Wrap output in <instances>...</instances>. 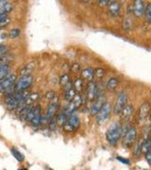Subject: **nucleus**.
<instances>
[{
	"label": "nucleus",
	"mask_w": 151,
	"mask_h": 170,
	"mask_svg": "<svg viewBox=\"0 0 151 170\" xmlns=\"http://www.w3.org/2000/svg\"><path fill=\"white\" fill-rule=\"evenodd\" d=\"M57 125H58V123H57V117L54 116L51 120H49V128L50 130H54L55 128L57 127Z\"/></svg>",
	"instance_id": "obj_34"
},
{
	"label": "nucleus",
	"mask_w": 151,
	"mask_h": 170,
	"mask_svg": "<svg viewBox=\"0 0 151 170\" xmlns=\"http://www.w3.org/2000/svg\"><path fill=\"white\" fill-rule=\"evenodd\" d=\"M7 51H8V47L0 45V59H1L2 57L5 56V54H6Z\"/></svg>",
	"instance_id": "obj_36"
},
{
	"label": "nucleus",
	"mask_w": 151,
	"mask_h": 170,
	"mask_svg": "<svg viewBox=\"0 0 151 170\" xmlns=\"http://www.w3.org/2000/svg\"><path fill=\"white\" fill-rule=\"evenodd\" d=\"M143 142V139H139V140L137 141V143H136V146H135V151H134V155H135V156H139L140 153L142 152Z\"/></svg>",
	"instance_id": "obj_28"
},
{
	"label": "nucleus",
	"mask_w": 151,
	"mask_h": 170,
	"mask_svg": "<svg viewBox=\"0 0 151 170\" xmlns=\"http://www.w3.org/2000/svg\"><path fill=\"white\" fill-rule=\"evenodd\" d=\"M30 123H31V125H32L33 127H39V126L42 123V115L41 110L36 112L35 116L33 117L32 121H31Z\"/></svg>",
	"instance_id": "obj_18"
},
{
	"label": "nucleus",
	"mask_w": 151,
	"mask_h": 170,
	"mask_svg": "<svg viewBox=\"0 0 151 170\" xmlns=\"http://www.w3.org/2000/svg\"><path fill=\"white\" fill-rule=\"evenodd\" d=\"M67 120H68V115L65 112H61L60 115L57 116V123H58L59 126H64L67 123Z\"/></svg>",
	"instance_id": "obj_17"
},
{
	"label": "nucleus",
	"mask_w": 151,
	"mask_h": 170,
	"mask_svg": "<svg viewBox=\"0 0 151 170\" xmlns=\"http://www.w3.org/2000/svg\"><path fill=\"white\" fill-rule=\"evenodd\" d=\"M59 107V103H58V97H55L53 100L50 101L49 105H48V108H47V112H46V121H49V120H51L54 116H55V113L58 110Z\"/></svg>",
	"instance_id": "obj_8"
},
{
	"label": "nucleus",
	"mask_w": 151,
	"mask_h": 170,
	"mask_svg": "<svg viewBox=\"0 0 151 170\" xmlns=\"http://www.w3.org/2000/svg\"><path fill=\"white\" fill-rule=\"evenodd\" d=\"M106 103V98L103 95H99L96 98V101L93 103V105L92 106V108L90 110V113L92 115H96L98 112L100 111L104 104Z\"/></svg>",
	"instance_id": "obj_9"
},
{
	"label": "nucleus",
	"mask_w": 151,
	"mask_h": 170,
	"mask_svg": "<svg viewBox=\"0 0 151 170\" xmlns=\"http://www.w3.org/2000/svg\"><path fill=\"white\" fill-rule=\"evenodd\" d=\"M83 80L81 79H77L73 81V88L75 89V91L77 92V93H80V92L82 91L83 89Z\"/></svg>",
	"instance_id": "obj_21"
},
{
	"label": "nucleus",
	"mask_w": 151,
	"mask_h": 170,
	"mask_svg": "<svg viewBox=\"0 0 151 170\" xmlns=\"http://www.w3.org/2000/svg\"><path fill=\"white\" fill-rule=\"evenodd\" d=\"M77 94V93L75 91V89L73 87L70 89H67V90H64V98H65L68 102H71L74 99V97Z\"/></svg>",
	"instance_id": "obj_16"
},
{
	"label": "nucleus",
	"mask_w": 151,
	"mask_h": 170,
	"mask_svg": "<svg viewBox=\"0 0 151 170\" xmlns=\"http://www.w3.org/2000/svg\"><path fill=\"white\" fill-rule=\"evenodd\" d=\"M118 84H119V81L116 77H112V79H110L109 81H108V83H107V89L109 91H113L117 88Z\"/></svg>",
	"instance_id": "obj_20"
},
{
	"label": "nucleus",
	"mask_w": 151,
	"mask_h": 170,
	"mask_svg": "<svg viewBox=\"0 0 151 170\" xmlns=\"http://www.w3.org/2000/svg\"><path fill=\"white\" fill-rule=\"evenodd\" d=\"M150 148H151V140L150 139L143 140V146H142V152H143L146 154L150 150Z\"/></svg>",
	"instance_id": "obj_26"
},
{
	"label": "nucleus",
	"mask_w": 151,
	"mask_h": 170,
	"mask_svg": "<svg viewBox=\"0 0 151 170\" xmlns=\"http://www.w3.org/2000/svg\"><path fill=\"white\" fill-rule=\"evenodd\" d=\"M98 3H99L100 6L105 7V6H109L111 2L110 1H107V0H100V1H98Z\"/></svg>",
	"instance_id": "obj_41"
},
{
	"label": "nucleus",
	"mask_w": 151,
	"mask_h": 170,
	"mask_svg": "<svg viewBox=\"0 0 151 170\" xmlns=\"http://www.w3.org/2000/svg\"><path fill=\"white\" fill-rule=\"evenodd\" d=\"M136 135H137V130H136V128L131 127L124 135V140H123L124 145L127 147L131 146L136 139Z\"/></svg>",
	"instance_id": "obj_7"
},
{
	"label": "nucleus",
	"mask_w": 151,
	"mask_h": 170,
	"mask_svg": "<svg viewBox=\"0 0 151 170\" xmlns=\"http://www.w3.org/2000/svg\"><path fill=\"white\" fill-rule=\"evenodd\" d=\"M127 96L126 95V93L122 92L117 96L115 106H114V112H115L116 115H121L124 108L127 104Z\"/></svg>",
	"instance_id": "obj_5"
},
{
	"label": "nucleus",
	"mask_w": 151,
	"mask_h": 170,
	"mask_svg": "<svg viewBox=\"0 0 151 170\" xmlns=\"http://www.w3.org/2000/svg\"><path fill=\"white\" fill-rule=\"evenodd\" d=\"M146 161H147L148 164L151 165V148L146 153Z\"/></svg>",
	"instance_id": "obj_39"
},
{
	"label": "nucleus",
	"mask_w": 151,
	"mask_h": 170,
	"mask_svg": "<svg viewBox=\"0 0 151 170\" xmlns=\"http://www.w3.org/2000/svg\"><path fill=\"white\" fill-rule=\"evenodd\" d=\"M9 74H10V66L9 65L0 66V81L3 80Z\"/></svg>",
	"instance_id": "obj_22"
},
{
	"label": "nucleus",
	"mask_w": 151,
	"mask_h": 170,
	"mask_svg": "<svg viewBox=\"0 0 151 170\" xmlns=\"http://www.w3.org/2000/svg\"><path fill=\"white\" fill-rule=\"evenodd\" d=\"M133 112V107L131 104H127V106L124 108L123 112H122V116H123L125 119H127L131 117V115H132Z\"/></svg>",
	"instance_id": "obj_19"
},
{
	"label": "nucleus",
	"mask_w": 151,
	"mask_h": 170,
	"mask_svg": "<svg viewBox=\"0 0 151 170\" xmlns=\"http://www.w3.org/2000/svg\"><path fill=\"white\" fill-rule=\"evenodd\" d=\"M15 81L16 75L10 73L3 80L0 81V92L8 95L15 93Z\"/></svg>",
	"instance_id": "obj_2"
},
{
	"label": "nucleus",
	"mask_w": 151,
	"mask_h": 170,
	"mask_svg": "<svg viewBox=\"0 0 151 170\" xmlns=\"http://www.w3.org/2000/svg\"><path fill=\"white\" fill-rule=\"evenodd\" d=\"M98 89H97V85L95 82H89L88 86H87V90H86V98H87L88 101H93L95 99L97 98L98 95Z\"/></svg>",
	"instance_id": "obj_6"
},
{
	"label": "nucleus",
	"mask_w": 151,
	"mask_h": 170,
	"mask_svg": "<svg viewBox=\"0 0 151 170\" xmlns=\"http://www.w3.org/2000/svg\"><path fill=\"white\" fill-rule=\"evenodd\" d=\"M71 103L75 106V108H76V109H78V108L80 107L81 104H82V97H81V96H80V93H77V94L75 96L74 99L71 101Z\"/></svg>",
	"instance_id": "obj_23"
},
{
	"label": "nucleus",
	"mask_w": 151,
	"mask_h": 170,
	"mask_svg": "<svg viewBox=\"0 0 151 170\" xmlns=\"http://www.w3.org/2000/svg\"><path fill=\"white\" fill-rule=\"evenodd\" d=\"M131 26H132V22H131V18H126L124 20V24H123V27L126 30H128L131 28Z\"/></svg>",
	"instance_id": "obj_33"
},
{
	"label": "nucleus",
	"mask_w": 151,
	"mask_h": 170,
	"mask_svg": "<svg viewBox=\"0 0 151 170\" xmlns=\"http://www.w3.org/2000/svg\"><path fill=\"white\" fill-rule=\"evenodd\" d=\"M33 83L32 76H23L15 83V92H24Z\"/></svg>",
	"instance_id": "obj_4"
},
{
	"label": "nucleus",
	"mask_w": 151,
	"mask_h": 170,
	"mask_svg": "<svg viewBox=\"0 0 151 170\" xmlns=\"http://www.w3.org/2000/svg\"><path fill=\"white\" fill-rule=\"evenodd\" d=\"M81 76L84 80L91 82L93 79V77H95V70L93 68H86L81 72Z\"/></svg>",
	"instance_id": "obj_15"
},
{
	"label": "nucleus",
	"mask_w": 151,
	"mask_h": 170,
	"mask_svg": "<svg viewBox=\"0 0 151 170\" xmlns=\"http://www.w3.org/2000/svg\"><path fill=\"white\" fill-rule=\"evenodd\" d=\"M146 8H145V3L141 0H137V1H135L132 5V11L134 13L135 16L137 17H141L143 15V13H145Z\"/></svg>",
	"instance_id": "obj_10"
},
{
	"label": "nucleus",
	"mask_w": 151,
	"mask_h": 170,
	"mask_svg": "<svg viewBox=\"0 0 151 170\" xmlns=\"http://www.w3.org/2000/svg\"><path fill=\"white\" fill-rule=\"evenodd\" d=\"M112 113V105L109 102H106L103 107L100 109L96 115V121L98 124H104L108 121Z\"/></svg>",
	"instance_id": "obj_3"
},
{
	"label": "nucleus",
	"mask_w": 151,
	"mask_h": 170,
	"mask_svg": "<svg viewBox=\"0 0 151 170\" xmlns=\"http://www.w3.org/2000/svg\"><path fill=\"white\" fill-rule=\"evenodd\" d=\"M12 10V5L9 2H7L5 5H3L2 7H0V13L1 14H7L8 12H10Z\"/></svg>",
	"instance_id": "obj_25"
},
{
	"label": "nucleus",
	"mask_w": 151,
	"mask_h": 170,
	"mask_svg": "<svg viewBox=\"0 0 151 170\" xmlns=\"http://www.w3.org/2000/svg\"><path fill=\"white\" fill-rule=\"evenodd\" d=\"M69 126H71L72 128H73V130H77L78 127H80V117H78L77 115H76V112L74 113H72L71 115L68 116V120H67V123Z\"/></svg>",
	"instance_id": "obj_11"
},
{
	"label": "nucleus",
	"mask_w": 151,
	"mask_h": 170,
	"mask_svg": "<svg viewBox=\"0 0 151 170\" xmlns=\"http://www.w3.org/2000/svg\"><path fill=\"white\" fill-rule=\"evenodd\" d=\"M20 33H21V31L19 28H12L9 33V36H10V38L14 39V38H17L20 35Z\"/></svg>",
	"instance_id": "obj_30"
},
{
	"label": "nucleus",
	"mask_w": 151,
	"mask_h": 170,
	"mask_svg": "<svg viewBox=\"0 0 151 170\" xmlns=\"http://www.w3.org/2000/svg\"><path fill=\"white\" fill-rule=\"evenodd\" d=\"M117 160H118L119 162H123L124 165H129V164H131L129 160L125 159V158H123V157H117Z\"/></svg>",
	"instance_id": "obj_40"
},
{
	"label": "nucleus",
	"mask_w": 151,
	"mask_h": 170,
	"mask_svg": "<svg viewBox=\"0 0 151 170\" xmlns=\"http://www.w3.org/2000/svg\"><path fill=\"white\" fill-rule=\"evenodd\" d=\"M109 11L111 12L112 15L113 16H117L120 13L121 8H120V4L116 1H112L109 5Z\"/></svg>",
	"instance_id": "obj_14"
},
{
	"label": "nucleus",
	"mask_w": 151,
	"mask_h": 170,
	"mask_svg": "<svg viewBox=\"0 0 151 170\" xmlns=\"http://www.w3.org/2000/svg\"><path fill=\"white\" fill-rule=\"evenodd\" d=\"M12 61L11 56H4L0 59V66L1 65H9L10 61Z\"/></svg>",
	"instance_id": "obj_29"
},
{
	"label": "nucleus",
	"mask_w": 151,
	"mask_h": 170,
	"mask_svg": "<svg viewBox=\"0 0 151 170\" xmlns=\"http://www.w3.org/2000/svg\"><path fill=\"white\" fill-rule=\"evenodd\" d=\"M46 97L48 99V100L51 101V100H53V99L56 97V95H55L54 92H48V93L46 95Z\"/></svg>",
	"instance_id": "obj_37"
},
{
	"label": "nucleus",
	"mask_w": 151,
	"mask_h": 170,
	"mask_svg": "<svg viewBox=\"0 0 151 170\" xmlns=\"http://www.w3.org/2000/svg\"><path fill=\"white\" fill-rule=\"evenodd\" d=\"M150 104L148 102H146V103H143L142 106H141V108L139 110V119L141 120V121H143L148 115V113L150 112Z\"/></svg>",
	"instance_id": "obj_12"
},
{
	"label": "nucleus",
	"mask_w": 151,
	"mask_h": 170,
	"mask_svg": "<svg viewBox=\"0 0 151 170\" xmlns=\"http://www.w3.org/2000/svg\"><path fill=\"white\" fill-rule=\"evenodd\" d=\"M9 22H10V19H9L8 17L5 18V19H3V20H1V21H0V27H3L4 26L8 25Z\"/></svg>",
	"instance_id": "obj_38"
},
{
	"label": "nucleus",
	"mask_w": 151,
	"mask_h": 170,
	"mask_svg": "<svg viewBox=\"0 0 151 170\" xmlns=\"http://www.w3.org/2000/svg\"><path fill=\"white\" fill-rule=\"evenodd\" d=\"M50 170H52V169H50Z\"/></svg>",
	"instance_id": "obj_44"
},
{
	"label": "nucleus",
	"mask_w": 151,
	"mask_h": 170,
	"mask_svg": "<svg viewBox=\"0 0 151 170\" xmlns=\"http://www.w3.org/2000/svg\"><path fill=\"white\" fill-rule=\"evenodd\" d=\"M18 170H27V168H19Z\"/></svg>",
	"instance_id": "obj_43"
},
{
	"label": "nucleus",
	"mask_w": 151,
	"mask_h": 170,
	"mask_svg": "<svg viewBox=\"0 0 151 170\" xmlns=\"http://www.w3.org/2000/svg\"><path fill=\"white\" fill-rule=\"evenodd\" d=\"M80 70V65H78V63H74V65H72V66H71V71H72L73 73L78 72Z\"/></svg>",
	"instance_id": "obj_35"
},
{
	"label": "nucleus",
	"mask_w": 151,
	"mask_h": 170,
	"mask_svg": "<svg viewBox=\"0 0 151 170\" xmlns=\"http://www.w3.org/2000/svg\"><path fill=\"white\" fill-rule=\"evenodd\" d=\"M11 153L13 155V157L15 158L18 162H23L24 161V155L19 152L17 150H15V148H12L11 150Z\"/></svg>",
	"instance_id": "obj_27"
},
{
	"label": "nucleus",
	"mask_w": 151,
	"mask_h": 170,
	"mask_svg": "<svg viewBox=\"0 0 151 170\" xmlns=\"http://www.w3.org/2000/svg\"><path fill=\"white\" fill-rule=\"evenodd\" d=\"M145 14L146 17L147 19V21L151 22V3H148L146 7V11H145Z\"/></svg>",
	"instance_id": "obj_31"
},
{
	"label": "nucleus",
	"mask_w": 151,
	"mask_h": 170,
	"mask_svg": "<svg viewBox=\"0 0 151 170\" xmlns=\"http://www.w3.org/2000/svg\"><path fill=\"white\" fill-rule=\"evenodd\" d=\"M105 75V70L103 68H97L95 70V77H96L97 79H102Z\"/></svg>",
	"instance_id": "obj_32"
},
{
	"label": "nucleus",
	"mask_w": 151,
	"mask_h": 170,
	"mask_svg": "<svg viewBox=\"0 0 151 170\" xmlns=\"http://www.w3.org/2000/svg\"><path fill=\"white\" fill-rule=\"evenodd\" d=\"M70 82H72V81H71V80H70L69 75L64 74V75H62V76L61 77V79H60V84L61 85L62 87H65L66 85L69 84Z\"/></svg>",
	"instance_id": "obj_24"
},
{
	"label": "nucleus",
	"mask_w": 151,
	"mask_h": 170,
	"mask_svg": "<svg viewBox=\"0 0 151 170\" xmlns=\"http://www.w3.org/2000/svg\"><path fill=\"white\" fill-rule=\"evenodd\" d=\"M121 136H122V125L119 122L112 123L106 132V137L108 142L112 146H115Z\"/></svg>",
	"instance_id": "obj_1"
},
{
	"label": "nucleus",
	"mask_w": 151,
	"mask_h": 170,
	"mask_svg": "<svg viewBox=\"0 0 151 170\" xmlns=\"http://www.w3.org/2000/svg\"><path fill=\"white\" fill-rule=\"evenodd\" d=\"M5 18H7V14H1V13H0V21L5 19Z\"/></svg>",
	"instance_id": "obj_42"
},
{
	"label": "nucleus",
	"mask_w": 151,
	"mask_h": 170,
	"mask_svg": "<svg viewBox=\"0 0 151 170\" xmlns=\"http://www.w3.org/2000/svg\"><path fill=\"white\" fill-rule=\"evenodd\" d=\"M34 69V65L33 63H27V65H24L21 67V69L19 70V75L21 77L23 76H30V73L33 71Z\"/></svg>",
	"instance_id": "obj_13"
}]
</instances>
